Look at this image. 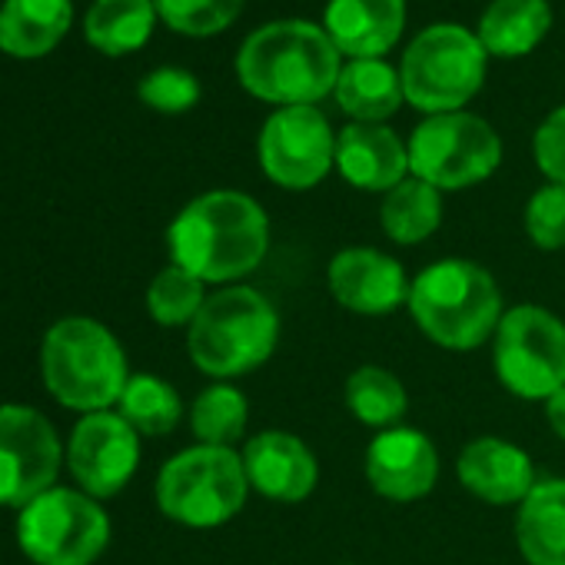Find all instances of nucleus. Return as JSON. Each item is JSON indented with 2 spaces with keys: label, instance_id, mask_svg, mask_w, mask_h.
Returning a JSON list of instances; mask_svg holds the SVG:
<instances>
[{
  "label": "nucleus",
  "instance_id": "nucleus-1",
  "mask_svg": "<svg viewBox=\"0 0 565 565\" xmlns=\"http://www.w3.org/2000/svg\"><path fill=\"white\" fill-rule=\"evenodd\" d=\"M170 263L203 282L233 287L269 253V216L239 190H210L190 200L167 230Z\"/></svg>",
  "mask_w": 565,
  "mask_h": 565
},
{
  "label": "nucleus",
  "instance_id": "nucleus-2",
  "mask_svg": "<svg viewBox=\"0 0 565 565\" xmlns=\"http://www.w3.org/2000/svg\"><path fill=\"white\" fill-rule=\"evenodd\" d=\"M343 54L310 21H276L253 31L236 54V77L263 104L317 107L337 90Z\"/></svg>",
  "mask_w": 565,
  "mask_h": 565
},
{
  "label": "nucleus",
  "instance_id": "nucleus-3",
  "mask_svg": "<svg viewBox=\"0 0 565 565\" xmlns=\"http://www.w3.org/2000/svg\"><path fill=\"white\" fill-rule=\"evenodd\" d=\"M406 310L429 343L456 353H472L492 340L505 313L495 276L462 256L436 259L419 269Z\"/></svg>",
  "mask_w": 565,
  "mask_h": 565
},
{
  "label": "nucleus",
  "instance_id": "nucleus-4",
  "mask_svg": "<svg viewBox=\"0 0 565 565\" xmlns=\"http://www.w3.org/2000/svg\"><path fill=\"white\" fill-rule=\"evenodd\" d=\"M279 343L276 307L246 282L220 287L186 327V350L200 373L230 383L259 370Z\"/></svg>",
  "mask_w": 565,
  "mask_h": 565
},
{
  "label": "nucleus",
  "instance_id": "nucleus-5",
  "mask_svg": "<svg viewBox=\"0 0 565 565\" xmlns=\"http://www.w3.org/2000/svg\"><path fill=\"white\" fill-rule=\"evenodd\" d=\"M41 373L51 396L84 416L117 406L130 380L120 340L90 317H67L47 330Z\"/></svg>",
  "mask_w": 565,
  "mask_h": 565
},
{
  "label": "nucleus",
  "instance_id": "nucleus-6",
  "mask_svg": "<svg viewBox=\"0 0 565 565\" xmlns=\"http://www.w3.org/2000/svg\"><path fill=\"white\" fill-rule=\"evenodd\" d=\"M249 479L243 456L226 446H190L163 462L157 505L167 519L190 529H213L236 519L246 505Z\"/></svg>",
  "mask_w": 565,
  "mask_h": 565
},
{
  "label": "nucleus",
  "instance_id": "nucleus-7",
  "mask_svg": "<svg viewBox=\"0 0 565 565\" xmlns=\"http://www.w3.org/2000/svg\"><path fill=\"white\" fill-rule=\"evenodd\" d=\"M403 97L436 117L462 110L486 81V47L476 34L456 24L423 31L403 54Z\"/></svg>",
  "mask_w": 565,
  "mask_h": 565
},
{
  "label": "nucleus",
  "instance_id": "nucleus-8",
  "mask_svg": "<svg viewBox=\"0 0 565 565\" xmlns=\"http://www.w3.org/2000/svg\"><path fill=\"white\" fill-rule=\"evenodd\" d=\"M492 370L502 390L545 403L565 386V323L545 307H509L492 337Z\"/></svg>",
  "mask_w": 565,
  "mask_h": 565
},
{
  "label": "nucleus",
  "instance_id": "nucleus-9",
  "mask_svg": "<svg viewBox=\"0 0 565 565\" xmlns=\"http://www.w3.org/2000/svg\"><path fill=\"white\" fill-rule=\"evenodd\" d=\"M18 542L38 565H94L110 542V519L84 489L54 486L21 509Z\"/></svg>",
  "mask_w": 565,
  "mask_h": 565
},
{
  "label": "nucleus",
  "instance_id": "nucleus-10",
  "mask_svg": "<svg viewBox=\"0 0 565 565\" xmlns=\"http://www.w3.org/2000/svg\"><path fill=\"white\" fill-rule=\"evenodd\" d=\"M409 173L436 190H466L489 180L502 163L499 134L476 114L426 117L409 137Z\"/></svg>",
  "mask_w": 565,
  "mask_h": 565
},
{
  "label": "nucleus",
  "instance_id": "nucleus-11",
  "mask_svg": "<svg viewBox=\"0 0 565 565\" xmlns=\"http://www.w3.org/2000/svg\"><path fill=\"white\" fill-rule=\"evenodd\" d=\"M259 170L282 190H313L337 167V134L317 107H279L256 140Z\"/></svg>",
  "mask_w": 565,
  "mask_h": 565
},
{
  "label": "nucleus",
  "instance_id": "nucleus-12",
  "mask_svg": "<svg viewBox=\"0 0 565 565\" xmlns=\"http://www.w3.org/2000/svg\"><path fill=\"white\" fill-rule=\"evenodd\" d=\"M64 462L51 419L31 406H0V505L24 509L47 489Z\"/></svg>",
  "mask_w": 565,
  "mask_h": 565
},
{
  "label": "nucleus",
  "instance_id": "nucleus-13",
  "mask_svg": "<svg viewBox=\"0 0 565 565\" xmlns=\"http://www.w3.org/2000/svg\"><path fill=\"white\" fill-rule=\"evenodd\" d=\"M67 466L87 495L110 499L140 466V433L114 409L87 413L71 433Z\"/></svg>",
  "mask_w": 565,
  "mask_h": 565
},
{
  "label": "nucleus",
  "instance_id": "nucleus-14",
  "mask_svg": "<svg viewBox=\"0 0 565 565\" xmlns=\"http://www.w3.org/2000/svg\"><path fill=\"white\" fill-rule=\"evenodd\" d=\"M333 300L360 317H386L409 303L413 279L403 263L373 246H347L327 266Z\"/></svg>",
  "mask_w": 565,
  "mask_h": 565
},
{
  "label": "nucleus",
  "instance_id": "nucleus-15",
  "mask_svg": "<svg viewBox=\"0 0 565 565\" xmlns=\"http://www.w3.org/2000/svg\"><path fill=\"white\" fill-rule=\"evenodd\" d=\"M363 469L376 495L390 502H416L436 489L439 452L426 433L399 423L370 439Z\"/></svg>",
  "mask_w": 565,
  "mask_h": 565
},
{
  "label": "nucleus",
  "instance_id": "nucleus-16",
  "mask_svg": "<svg viewBox=\"0 0 565 565\" xmlns=\"http://www.w3.org/2000/svg\"><path fill=\"white\" fill-rule=\"evenodd\" d=\"M239 456L249 489L273 502H303L320 482L313 449L287 429H263L249 436Z\"/></svg>",
  "mask_w": 565,
  "mask_h": 565
},
{
  "label": "nucleus",
  "instance_id": "nucleus-17",
  "mask_svg": "<svg viewBox=\"0 0 565 565\" xmlns=\"http://www.w3.org/2000/svg\"><path fill=\"white\" fill-rule=\"evenodd\" d=\"M456 476L469 495L489 505H522L539 482L529 452L499 436L466 443L456 459Z\"/></svg>",
  "mask_w": 565,
  "mask_h": 565
},
{
  "label": "nucleus",
  "instance_id": "nucleus-18",
  "mask_svg": "<svg viewBox=\"0 0 565 565\" xmlns=\"http://www.w3.org/2000/svg\"><path fill=\"white\" fill-rule=\"evenodd\" d=\"M340 177L366 193H390L409 177V147L386 124H350L337 134Z\"/></svg>",
  "mask_w": 565,
  "mask_h": 565
},
{
  "label": "nucleus",
  "instance_id": "nucleus-19",
  "mask_svg": "<svg viewBox=\"0 0 565 565\" xmlns=\"http://www.w3.org/2000/svg\"><path fill=\"white\" fill-rule=\"evenodd\" d=\"M406 28V0H330L323 31L353 61H383Z\"/></svg>",
  "mask_w": 565,
  "mask_h": 565
},
{
  "label": "nucleus",
  "instance_id": "nucleus-20",
  "mask_svg": "<svg viewBox=\"0 0 565 565\" xmlns=\"http://www.w3.org/2000/svg\"><path fill=\"white\" fill-rule=\"evenodd\" d=\"M74 24V0H4L0 4V51L18 61L51 54Z\"/></svg>",
  "mask_w": 565,
  "mask_h": 565
},
{
  "label": "nucleus",
  "instance_id": "nucleus-21",
  "mask_svg": "<svg viewBox=\"0 0 565 565\" xmlns=\"http://www.w3.org/2000/svg\"><path fill=\"white\" fill-rule=\"evenodd\" d=\"M515 542L529 565H565V479H542L515 512Z\"/></svg>",
  "mask_w": 565,
  "mask_h": 565
},
{
  "label": "nucleus",
  "instance_id": "nucleus-22",
  "mask_svg": "<svg viewBox=\"0 0 565 565\" xmlns=\"http://www.w3.org/2000/svg\"><path fill=\"white\" fill-rule=\"evenodd\" d=\"M552 28L548 0H492L479 18V44L495 57L532 54Z\"/></svg>",
  "mask_w": 565,
  "mask_h": 565
},
{
  "label": "nucleus",
  "instance_id": "nucleus-23",
  "mask_svg": "<svg viewBox=\"0 0 565 565\" xmlns=\"http://www.w3.org/2000/svg\"><path fill=\"white\" fill-rule=\"evenodd\" d=\"M337 104L356 124H383L390 120L403 97L399 71L386 61H350L337 81Z\"/></svg>",
  "mask_w": 565,
  "mask_h": 565
},
{
  "label": "nucleus",
  "instance_id": "nucleus-24",
  "mask_svg": "<svg viewBox=\"0 0 565 565\" xmlns=\"http://www.w3.org/2000/svg\"><path fill=\"white\" fill-rule=\"evenodd\" d=\"M157 21L153 0H94L84 18V34L94 51L124 57L150 41Z\"/></svg>",
  "mask_w": 565,
  "mask_h": 565
},
{
  "label": "nucleus",
  "instance_id": "nucleus-25",
  "mask_svg": "<svg viewBox=\"0 0 565 565\" xmlns=\"http://www.w3.org/2000/svg\"><path fill=\"white\" fill-rule=\"evenodd\" d=\"M383 233L399 246H416L429 239L443 223V190L419 177H406L399 186L383 193L380 203Z\"/></svg>",
  "mask_w": 565,
  "mask_h": 565
},
{
  "label": "nucleus",
  "instance_id": "nucleus-26",
  "mask_svg": "<svg viewBox=\"0 0 565 565\" xmlns=\"http://www.w3.org/2000/svg\"><path fill=\"white\" fill-rule=\"evenodd\" d=\"M347 409L370 429H393L403 423L409 409V393L403 380L383 366H360L350 373L347 390H343Z\"/></svg>",
  "mask_w": 565,
  "mask_h": 565
},
{
  "label": "nucleus",
  "instance_id": "nucleus-27",
  "mask_svg": "<svg viewBox=\"0 0 565 565\" xmlns=\"http://www.w3.org/2000/svg\"><path fill=\"white\" fill-rule=\"evenodd\" d=\"M120 416L140 433V436H167L177 429L180 416H183V403H180V393L153 376V373H137L127 380L124 393H120V403H117Z\"/></svg>",
  "mask_w": 565,
  "mask_h": 565
},
{
  "label": "nucleus",
  "instance_id": "nucleus-28",
  "mask_svg": "<svg viewBox=\"0 0 565 565\" xmlns=\"http://www.w3.org/2000/svg\"><path fill=\"white\" fill-rule=\"evenodd\" d=\"M249 423V403L243 396V390H236L233 383H213L206 386L190 409V426L196 443L203 446H226L233 449Z\"/></svg>",
  "mask_w": 565,
  "mask_h": 565
},
{
  "label": "nucleus",
  "instance_id": "nucleus-29",
  "mask_svg": "<svg viewBox=\"0 0 565 565\" xmlns=\"http://www.w3.org/2000/svg\"><path fill=\"white\" fill-rule=\"evenodd\" d=\"M206 282L196 279L193 273H186L183 266L170 263L163 266L147 287V310L153 317V323L173 330V327H190L196 320V313L206 303Z\"/></svg>",
  "mask_w": 565,
  "mask_h": 565
},
{
  "label": "nucleus",
  "instance_id": "nucleus-30",
  "mask_svg": "<svg viewBox=\"0 0 565 565\" xmlns=\"http://www.w3.org/2000/svg\"><path fill=\"white\" fill-rule=\"evenodd\" d=\"M153 4L157 18L186 38H213L226 31L243 11V0H153Z\"/></svg>",
  "mask_w": 565,
  "mask_h": 565
},
{
  "label": "nucleus",
  "instance_id": "nucleus-31",
  "mask_svg": "<svg viewBox=\"0 0 565 565\" xmlns=\"http://www.w3.org/2000/svg\"><path fill=\"white\" fill-rule=\"evenodd\" d=\"M522 223L535 249H545V253L565 249V186L562 183L539 186L525 203Z\"/></svg>",
  "mask_w": 565,
  "mask_h": 565
},
{
  "label": "nucleus",
  "instance_id": "nucleus-32",
  "mask_svg": "<svg viewBox=\"0 0 565 565\" xmlns=\"http://www.w3.org/2000/svg\"><path fill=\"white\" fill-rule=\"evenodd\" d=\"M137 97L157 114H186L200 100V81L183 67H157L140 81Z\"/></svg>",
  "mask_w": 565,
  "mask_h": 565
},
{
  "label": "nucleus",
  "instance_id": "nucleus-33",
  "mask_svg": "<svg viewBox=\"0 0 565 565\" xmlns=\"http://www.w3.org/2000/svg\"><path fill=\"white\" fill-rule=\"evenodd\" d=\"M532 153H535V163H539L542 177H548V183L565 186V104L555 107L539 124L535 140H532Z\"/></svg>",
  "mask_w": 565,
  "mask_h": 565
},
{
  "label": "nucleus",
  "instance_id": "nucleus-34",
  "mask_svg": "<svg viewBox=\"0 0 565 565\" xmlns=\"http://www.w3.org/2000/svg\"><path fill=\"white\" fill-rule=\"evenodd\" d=\"M545 423L558 439H565V386L545 399Z\"/></svg>",
  "mask_w": 565,
  "mask_h": 565
},
{
  "label": "nucleus",
  "instance_id": "nucleus-35",
  "mask_svg": "<svg viewBox=\"0 0 565 565\" xmlns=\"http://www.w3.org/2000/svg\"><path fill=\"white\" fill-rule=\"evenodd\" d=\"M343 565H356V562H343Z\"/></svg>",
  "mask_w": 565,
  "mask_h": 565
}]
</instances>
